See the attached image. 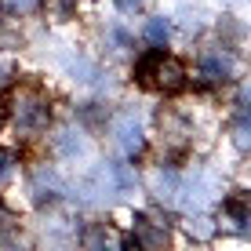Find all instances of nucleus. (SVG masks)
Instances as JSON below:
<instances>
[{
  "label": "nucleus",
  "instance_id": "21",
  "mask_svg": "<svg viewBox=\"0 0 251 251\" xmlns=\"http://www.w3.org/2000/svg\"><path fill=\"white\" fill-rule=\"evenodd\" d=\"M113 7L124 19H135V15H142V7H146V0H113Z\"/></svg>",
  "mask_w": 251,
  "mask_h": 251
},
{
  "label": "nucleus",
  "instance_id": "18",
  "mask_svg": "<svg viewBox=\"0 0 251 251\" xmlns=\"http://www.w3.org/2000/svg\"><path fill=\"white\" fill-rule=\"evenodd\" d=\"M19 168H22L19 150H11V146H0V189H7L15 178H19Z\"/></svg>",
  "mask_w": 251,
  "mask_h": 251
},
{
  "label": "nucleus",
  "instance_id": "24",
  "mask_svg": "<svg viewBox=\"0 0 251 251\" xmlns=\"http://www.w3.org/2000/svg\"><path fill=\"white\" fill-rule=\"evenodd\" d=\"M0 19H4V4H0Z\"/></svg>",
  "mask_w": 251,
  "mask_h": 251
},
{
  "label": "nucleus",
  "instance_id": "9",
  "mask_svg": "<svg viewBox=\"0 0 251 251\" xmlns=\"http://www.w3.org/2000/svg\"><path fill=\"white\" fill-rule=\"evenodd\" d=\"M25 197L29 204L37 207H55V204H66L69 197V175L62 171V164L55 160H37L29 171H25Z\"/></svg>",
  "mask_w": 251,
  "mask_h": 251
},
{
  "label": "nucleus",
  "instance_id": "10",
  "mask_svg": "<svg viewBox=\"0 0 251 251\" xmlns=\"http://www.w3.org/2000/svg\"><path fill=\"white\" fill-rule=\"evenodd\" d=\"M127 244L157 251L171 244V222L160 207H146V211H131V222H127Z\"/></svg>",
  "mask_w": 251,
  "mask_h": 251
},
{
  "label": "nucleus",
  "instance_id": "11",
  "mask_svg": "<svg viewBox=\"0 0 251 251\" xmlns=\"http://www.w3.org/2000/svg\"><path fill=\"white\" fill-rule=\"evenodd\" d=\"M219 229L222 233H237V237H251V197L244 189H229V193L219 197Z\"/></svg>",
  "mask_w": 251,
  "mask_h": 251
},
{
  "label": "nucleus",
  "instance_id": "25",
  "mask_svg": "<svg viewBox=\"0 0 251 251\" xmlns=\"http://www.w3.org/2000/svg\"><path fill=\"white\" fill-rule=\"evenodd\" d=\"M229 4H244V0H229Z\"/></svg>",
  "mask_w": 251,
  "mask_h": 251
},
{
  "label": "nucleus",
  "instance_id": "4",
  "mask_svg": "<svg viewBox=\"0 0 251 251\" xmlns=\"http://www.w3.org/2000/svg\"><path fill=\"white\" fill-rule=\"evenodd\" d=\"M99 131L106 135L113 157L120 160H142L150 150V124L138 106H109Z\"/></svg>",
  "mask_w": 251,
  "mask_h": 251
},
{
  "label": "nucleus",
  "instance_id": "22",
  "mask_svg": "<svg viewBox=\"0 0 251 251\" xmlns=\"http://www.w3.org/2000/svg\"><path fill=\"white\" fill-rule=\"evenodd\" d=\"M7 222H15V211H11V204L0 197V226H7Z\"/></svg>",
  "mask_w": 251,
  "mask_h": 251
},
{
  "label": "nucleus",
  "instance_id": "12",
  "mask_svg": "<svg viewBox=\"0 0 251 251\" xmlns=\"http://www.w3.org/2000/svg\"><path fill=\"white\" fill-rule=\"evenodd\" d=\"M135 44H138L135 29H127L120 19H109L99 33V48H102V55H109V58H135V51H138Z\"/></svg>",
  "mask_w": 251,
  "mask_h": 251
},
{
  "label": "nucleus",
  "instance_id": "3",
  "mask_svg": "<svg viewBox=\"0 0 251 251\" xmlns=\"http://www.w3.org/2000/svg\"><path fill=\"white\" fill-rule=\"evenodd\" d=\"M197 135H201V124L182 106H164L153 117L150 138L157 146V160H164V164H186L189 153L197 150Z\"/></svg>",
  "mask_w": 251,
  "mask_h": 251
},
{
  "label": "nucleus",
  "instance_id": "13",
  "mask_svg": "<svg viewBox=\"0 0 251 251\" xmlns=\"http://www.w3.org/2000/svg\"><path fill=\"white\" fill-rule=\"evenodd\" d=\"M76 244L80 248H127V240H124V233L113 229L109 219H95V222H80Z\"/></svg>",
  "mask_w": 251,
  "mask_h": 251
},
{
  "label": "nucleus",
  "instance_id": "8",
  "mask_svg": "<svg viewBox=\"0 0 251 251\" xmlns=\"http://www.w3.org/2000/svg\"><path fill=\"white\" fill-rule=\"evenodd\" d=\"M44 146H48V157L55 164H84L95 150L91 131L80 120H51Z\"/></svg>",
  "mask_w": 251,
  "mask_h": 251
},
{
  "label": "nucleus",
  "instance_id": "19",
  "mask_svg": "<svg viewBox=\"0 0 251 251\" xmlns=\"http://www.w3.org/2000/svg\"><path fill=\"white\" fill-rule=\"evenodd\" d=\"M80 11V0H44L40 15H48L51 22H73Z\"/></svg>",
  "mask_w": 251,
  "mask_h": 251
},
{
  "label": "nucleus",
  "instance_id": "16",
  "mask_svg": "<svg viewBox=\"0 0 251 251\" xmlns=\"http://www.w3.org/2000/svg\"><path fill=\"white\" fill-rule=\"evenodd\" d=\"M171 25H175V29L182 33V37L197 40V37L204 33V11H201L197 4H193V7H189V4H182V7H178V15L171 19Z\"/></svg>",
  "mask_w": 251,
  "mask_h": 251
},
{
  "label": "nucleus",
  "instance_id": "7",
  "mask_svg": "<svg viewBox=\"0 0 251 251\" xmlns=\"http://www.w3.org/2000/svg\"><path fill=\"white\" fill-rule=\"evenodd\" d=\"M219 197H222V175L215 168H207V164H201V160L182 168V175H178V197H175V207L182 215L211 211Z\"/></svg>",
  "mask_w": 251,
  "mask_h": 251
},
{
  "label": "nucleus",
  "instance_id": "15",
  "mask_svg": "<svg viewBox=\"0 0 251 251\" xmlns=\"http://www.w3.org/2000/svg\"><path fill=\"white\" fill-rule=\"evenodd\" d=\"M248 40V25L240 15H219L215 19V44L229 48V51H240Z\"/></svg>",
  "mask_w": 251,
  "mask_h": 251
},
{
  "label": "nucleus",
  "instance_id": "6",
  "mask_svg": "<svg viewBox=\"0 0 251 251\" xmlns=\"http://www.w3.org/2000/svg\"><path fill=\"white\" fill-rule=\"evenodd\" d=\"M240 76V51H229L222 44H201L189 69V84L201 91H226Z\"/></svg>",
  "mask_w": 251,
  "mask_h": 251
},
{
  "label": "nucleus",
  "instance_id": "14",
  "mask_svg": "<svg viewBox=\"0 0 251 251\" xmlns=\"http://www.w3.org/2000/svg\"><path fill=\"white\" fill-rule=\"evenodd\" d=\"M171 37H175V25H171V15H146L142 29H138V40L146 48H168Z\"/></svg>",
  "mask_w": 251,
  "mask_h": 251
},
{
  "label": "nucleus",
  "instance_id": "17",
  "mask_svg": "<svg viewBox=\"0 0 251 251\" xmlns=\"http://www.w3.org/2000/svg\"><path fill=\"white\" fill-rule=\"evenodd\" d=\"M182 229L189 233V240H201L204 244V240H211L215 233H219V222H215L207 211H189L182 219Z\"/></svg>",
  "mask_w": 251,
  "mask_h": 251
},
{
  "label": "nucleus",
  "instance_id": "23",
  "mask_svg": "<svg viewBox=\"0 0 251 251\" xmlns=\"http://www.w3.org/2000/svg\"><path fill=\"white\" fill-rule=\"evenodd\" d=\"M0 131H4V113H0Z\"/></svg>",
  "mask_w": 251,
  "mask_h": 251
},
{
  "label": "nucleus",
  "instance_id": "5",
  "mask_svg": "<svg viewBox=\"0 0 251 251\" xmlns=\"http://www.w3.org/2000/svg\"><path fill=\"white\" fill-rule=\"evenodd\" d=\"M55 66H58V73H62L69 84H76V88L99 95V99L113 95V88H117V80H113V73H109V66H102V58L91 55L88 48L69 44L66 51H58Z\"/></svg>",
  "mask_w": 251,
  "mask_h": 251
},
{
  "label": "nucleus",
  "instance_id": "1",
  "mask_svg": "<svg viewBox=\"0 0 251 251\" xmlns=\"http://www.w3.org/2000/svg\"><path fill=\"white\" fill-rule=\"evenodd\" d=\"M0 113H4V127H11L15 142H44L51 120H55V95L48 91L44 80L19 76L0 99Z\"/></svg>",
  "mask_w": 251,
  "mask_h": 251
},
{
  "label": "nucleus",
  "instance_id": "2",
  "mask_svg": "<svg viewBox=\"0 0 251 251\" xmlns=\"http://www.w3.org/2000/svg\"><path fill=\"white\" fill-rule=\"evenodd\" d=\"M131 76L138 88L157 91L164 99H175V95L189 91V66L178 55H171L168 48H142L135 51V66Z\"/></svg>",
  "mask_w": 251,
  "mask_h": 251
},
{
  "label": "nucleus",
  "instance_id": "20",
  "mask_svg": "<svg viewBox=\"0 0 251 251\" xmlns=\"http://www.w3.org/2000/svg\"><path fill=\"white\" fill-rule=\"evenodd\" d=\"M4 4V19H33V15H40V7H44V0H0Z\"/></svg>",
  "mask_w": 251,
  "mask_h": 251
}]
</instances>
